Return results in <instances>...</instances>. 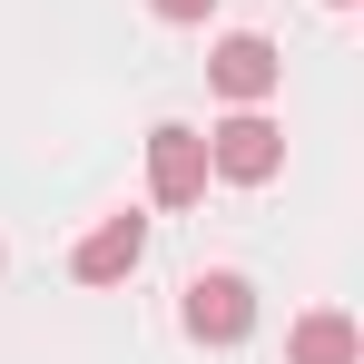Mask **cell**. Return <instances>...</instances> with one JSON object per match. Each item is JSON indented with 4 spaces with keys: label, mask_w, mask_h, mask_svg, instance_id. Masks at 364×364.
Wrapping results in <instances>:
<instances>
[{
    "label": "cell",
    "mask_w": 364,
    "mask_h": 364,
    "mask_svg": "<svg viewBox=\"0 0 364 364\" xmlns=\"http://www.w3.org/2000/svg\"><path fill=\"white\" fill-rule=\"evenodd\" d=\"M276 168H286V128L266 119V109H237V119L207 128V178H227V187H266Z\"/></svg>",
    "instance_id": "6da1fadb"
},
{
    "label": "cell",
    "mask_w": 364,
    "mask_h": 364,
    "mask_svg": "<svg viewBox=\"0 0 364 364\" xmlns=\"http://www.w3.org/2000/svg\"><path fill=\"white\" fill-rule=\"evenodd\" d=\"M286 364H355V315H335V305L296 315V335H286Z\"/></svg>",
    "instance_id": "8992f818"
},
{
    "label": "cell",
    "mask_w": 364,
    "mask_h": 364,
    "mask_svg": "<svg viewBox=\"0 0 364 364\" xmlns=\"http://www.w3.org/2000/svg\"><path fill=\"white\" fill-rule=\"evenodd\" d=\"M178 325L197 335V345H246L256 335V286L246 276H187V305H178Z\"/></svg>",
    "instance_id": "3957f363"
},
{
    "label": "cell",
    "mask_w": 364,
    "mask_h": 364,
    "mask_svg": "<svg viewBox=\"0 0 364 364\" xmlns=\"http://www.w3.org/2000/svg\"><path fill=\"white\" fill-rule=\"evenodd\" d=\"M138 256H148V217H99V227L79 237V256H69V276H79V286H119Z\"/></svg>",
    "instance_id": "5b68a950"
},
{
    "label": "cell",
    "mask_w": 364,
    "mask_h": 364,
    "mask_svg": "<svg viewBox=\"0 0 364 364\" xmlns=\"http://www.w3.org/2000/svg\"><path fill=\"white\" fill-rule=\"evenodd\" d=\"M276 79H286V60H276V40H266V30H227V40L207 50V89H217V99H237V109H266V99H276Z\"/></svg>",
    "instance_id": "7a4b0ae2"
},
{
    "label": "cell",
    "mask_w": 364,
    "mask_h": 364,
    "mask_svg": "<svg viewBox=\"0 0 364 364\" xmlns=\"http://www.w3.org/2000/svg\"><path fill=\"white\" fill-rule=\"evenodd\" d=\"M325 10H355V0H325Z\"/></svg>",
    "instance_id": "ba28073f"
},
{
    "label": "cell",
    "mask_w": 364,
    "mask_h": 364,
    "mask_svg": "<svg viewBox=\"0 0 364 364\" xmlns=\"http://www.w3.org/2000/svg\"><path fill=\"white\" fill-rule=\"evenodd\" d=\"M148 10H158V20H178V30H187V20H207L217 0H148Z\"/></svg>",
    "instance_id": "52a82bcc"
},
{
    "label": "cell",
    "mask_w": 364,
    "mask_h": 364,
    "mask_svg": "<svg viewBox=\"0 0 364 364\" xmlns=\"http://www.w3.org/2000/svg\"><path fill=\"white\" fill-rule=\"evenodd\" d=\"M148 197H158V207H197V197H207V138H197V128H148Z\"/></svg>",
    "instance_id": "277c9868"
}]
</instances>
